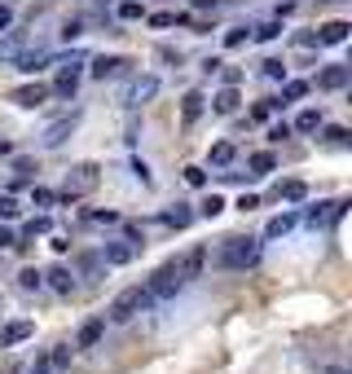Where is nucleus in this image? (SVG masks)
<instances>
[{
  "label": "nucleus",
  "mask_w": 352,
  "mask_h": 374,
  "mask_svg": "<svg viewBox=\"0 0 352 374\" xmlns=\"http://www.w3.org/2000/svg\"><path fill=\"white\" fill-rule=\"evenodd\" d=\"M48 282H53V290H62V295L75 286V278H71V269H66V265H58L53 273H48Z\"/></svg>",
  "instance_id": "obj_22"
},
{
  "label": "nucleus",
  "mask_w": 352,
  "mask_h": 374,
  "mask_svg": "<svg viewBox=\"0 0 352 374\" xmlns=\"http://www.w3.org/2000/svg\"><path fill=\"white\" fill-rule=\"evenodd\" d=\"M71 356H75V348H71V344H58L53 352H48V366H53L58 374H66V370H71Z\"/></svg>",
  "instance_id": "obj_15"
},
{
  "label": "nucleus",
  "mask_w": 352,
  "mask_h": 374,
  "mask_svg": "<svg viewBox=\"0 0 352 374\" xmlns=\"http://www.w3.org/2000/svg\"><path fill=\"white\" fill-rule=\"evenodd\" d=\"M278 199H287V203H304V199H308V185H304V181H282V185H278Z\"/></svg>",
  "instance_id": "obj_14"
},
{
  "label": "nucleus",
  "mask_w": 352,
  "mask_h": 374,
  "mask_svg": "<svg viewBox=\"0 0 352 374\" xmlns=\"http://www.w3.org/2000/svg\"><path fill=\"white\" fill-rule=\"evenodd\" d=\"M31 335H36V321H9L5 335H0V344L13 348V344H22V339H31Z\"/></svg>",
  "instance_id": "obj_8"
},
{
  "label": "nucleus",
  "mask_w": 352,
  "mask_h": 374,
  "mask_svg": "<svg viewBox=\"0 0 352 374\" xmlns=\"http://www.w3.org/2000/svg\"><path fill=\"white\" fill-rule=\"evenodd\" d=\"M159 93V79H141L137 88H132V97H137V102H145V97H155Z\"/></svg>",
  "instance_id": "obj_30"
},
{
  "label": "nucleus",
  "mask_w": 352,
  "mask_h": 374,
  "mask_svg": "<svg viewBox=\"0 0 352 374\" xmlns=\"http://www.w3.org/2000/svg\"><path fill=\"white\" fill-rule=\"evenodd\" d=\"M238 207H242V211H256V207H260V199H256V194H242Z\"/></svg>",
  "instance_id": "obj_39"
},
{
  "label": "nucleus",
  "mask_w": 352,
  "mask_h": 374,
  "mask_svg": "<svg viewBox=\"0 0 352 374\" xmlns=\"http://www.w3.org/2000/svg\"><path fill=\"white\" fill-rule=\"evenodd\" d=\"M326 374H348V370H344V366H330V370H326Z\"/></svg>",
  "instance_id": "obj_44"
},
{
  "label": "nucleus",
  "mask_w": 352,
  "mask_h": 374,
  "mask_svg": "<svg viewBox=\"0 0 352 374\" xmlns=\"http://www.w3.org/2000/svg\"><path fill=\"white\" fill-rule=\"evenodd\" d=\"M198 115H203V93H185V102H181V119L194 123Z\"/></svg>",
  "instance_id": "obj_16"
},
{
  "label": "nucleus",
  "mask_w": 352,
  "mask_h": 374,
  "mask_svg": "<svg viewBox=\"0 0 352 374\" xmlns=\"http://www.w3.org/2000/svg\"><path fill=\"white\" fill-rule=\"evenodd\" d=\"M260 260V242L256 238H225L221 247V265L225 269H251Z\"/></svg>",
  "instance_id": "obj_2"
},
{
  "label": "nucleus",
  "mask_w": 352,
  "mask_h": 374,
  "mask_svg": "<svg viewBox=\"0 0 352 374\" xmlns=\"http://www.w3.org/2000/svg\"><path fill=\"white\" fill-rule=\"evenodd\" d=\"M216 5V0H194V9H211Z\"/></svg>",
  "instance_id": "obj_43"
},
{
  "label": "nucleus",
  "mask_w": 352,
  "mask_h": 374,
  "mask_svg": "<svg viewBox=\"0 0 352 374\" xmlns=\"http://www.w3.org/2000/svg\"><path fill=\"white\" fill-rule=\"evenodd\" d=\"M18 216H22L18 199H13V194H5V199H0V220H18Z\"/></svg>",
  "instance_id": "obj_26"
},
{
  "label": "nucleus",
  "mask_w": 352,
  "mask_h": 374,
  "mask_svg": "<svg viewBox=\"0 0 352 374\" xmlns=\"http://www.w3.org/2000/svg\"><path fill=\"white\" fill-rule=\"evenodd\" d=\"M278 168V159L269 150H260V154H251V176H264V172H273Z\"/></svg>",
  "instance_id": "obj_20"
},
{
  "label": "nucleus",
  "mask_w": 352,
  "mask_h": 374,
  "mask_svg": "<svg viewBox=\"0 0 352 374\" xmlns=\"http://www.w3.org/2000/svg\"><path fill=\"white\" fill-rule=\"evenodd\" d=\"M348 31H352L348 22H326L322 31H317V44H344V40H348Z\"/></svg>",
  "instance_id": "obj_11"
},
{
  "label": "nucleus",
  "mask_w": 352,
  "mask_h": 374,
  "mask_svg": "<svg viewBox=\"0 0 352 374\" xmlns=\"http://www.w3.org/2000/svg\"><path fill=\"white\" fill-rule=\"evenodd\" d=\"M0 247H18V242H13V234H9V229H0Z\"/></svg>",
  "instance_id": "obj_42"
},
{
  "label": "nucleus",
  "mask_w": 352,
  "mask_h": 374,
  "mask_svg": "<svg viewBox=\"0 0 352 374\" xmlns=\"http://www.w3.org/2000/svg\"><path fill=\"white\" fill-rule=\"evenodd\" d=\"M97 181H102V168H97V163H75L71 172H66V185H62L66 203H71V199H84V194H93Z\"/></svg>",
  "instance_id": "obj_3"
},
{
  "label": "nucleus",
  "mask_w": 352,
  "mask_h": 374,
  "mask_svg": "<svg viewBox=\"0 0 352 374\" xmlns=\"http://www.w3.org/2000/svg\"><path fill=\"white\" fill-rule=\"evenodd\" d=\"M181 286H185V278H181V273H176V265H163V269L155 273V278L145 282V290H150V295H155V300H172Z\"/></svg>",
  "instance_id": "obj_4"
},
{
  "label": "nucleus",
  "mask_w": 352,
  "mask_h": 374,
  "mask_svg": "<svg viewBox=\"0 0 352 374\" xmlns=\"http://www.w3.org/2000/svg\"><path fill=\"white\" fill-rule=\"evenodd\" d=\"M291 229H295V216L287 211V216H273V220H269V229H264V234H269V238H282V234H291Z\"/></svg>",
  "instance_id": "obj_23"
},
{
  "label": "nucleus",
  "mask_w": 352,
  "mask_h": 374,
  "mask_svg": "<svg viewBox=\"0 0 352 374\" xmlns=\"http://www.w3.org/2000/svg\"><path fill=\"white\" fill-rule=\"evenodd\" d=\"M9 27H13V9L0 5V31H9Z\"/></svg>",
  "instance_id": "obj_38"
},
{
  "label": "nucleus",
  "mask_w": 352,
  "mask_h": 374,
  "mask_svg": "<svg viewBox=\"0 0 352 374\" xmlns=\"http://www.w3.org/2000/svg\"><path fill=\"white\" fill-rule=\"evenodd\" d=\"M53 199H58V194H53V189H44V185H36V189H31V203H36V207H48Z\"/></svg>",
  "instance_id": "obj_31"
},
{
  "label": "nucleus",
  "mask_w": 352,
  "mask_h": 374,
  "mask_svg": "<svg viewBox=\"0 0 352 374\" xmlns=\"http://www.w3.org/2000/svg\"><path fill=\"white\" fill-rule=\"evenodd\" d=\"M79 53H71V58H66L62 62V75H58V84H53V93L58 97H75V88H79Z\"/></svg>",
  "instance_id": "obj_5"
},
{
  "label": "nucleus",
  "mask_w": 352,
  "mask_h": 374,
  "mask_svg": "<svg viewBox=\"0 0 352 374\" xmlns=\"http://www.w3.org/2000/svg\"><path fill=\"white\" fill-rule=\"evenodd\" d=\"M221 211H225V199H216V194H211V199L203 203V216H221Z\"/></svg>",
  "instance_id": "obj_34"
},
{
  "label": "nucleus",
  "mask_w": 352,
  "mask_h": 374,
  "mask_svg": "<svg viewBox=\"0 0 352 374\" xmlns=\"http://www.w3.org/2000/svg\"><path fill=\"white\" fill-rule=\"evenodd\" d=\"M304 93H308V84H304V79H291V84L282 88V97H278V102H269V110H273V106H282V102H299Z\"/></svg>",
  "instance_id": "obj_19"
},
{
  "label": "nucleus",
  "mask_w": 352,
  "mask_h": 374,
  "mask_svg": "<svg viewBox=\"0 0 352 374\" xmlns=\"http://www.w3.org/2000/svg\"><path fill=\"white\" fill-rule=\"evenodd\" d=\"M119 67H124L119 58H93V79H106V75H115Z\"/></svg>",
  "instance_id": "obj_21"
},
{
  "label": "nucleus",
  "mask_w": 352,
  "mask_h": 374,
  "mask_svg": "<svg viewBox=\"0 0 352 374\" xmlns=\"http://www.w3.org/2000/svg\"><path fill=\"white\" fill-rule=\"evenodd\" d=\"M211 163H216V168H225V163H233V145H229V141H221V145H211Z\"/></svg>",
  "instance_id": "obj_28"
},
{
  "label": "nucleus",
  "mask_w": 352,
  "mask_h": 374,
  "mask_svg": "<svg viewBox=\"0 0 352 374\" xmlns=\"http://www.w3.org/2000/svg\"><path fill=\"white\" fill-rule=\"evenodd\" d=\"M163 220H167V225H172V229H185V225L194 220V211H190V207H176V211H167V216H163Z\"/></svg>",
  "instance_id": "obj_25"
},
{
  "label": "nucleus",
  "mask_w": 352,
  "mask_h": 374,
  "mask_svg": "<svg viewBox=\"0 0 352 374\" xmlns=\"http://www.w3.org/2000/svg\"><path fill=\"white\" fill-rule=\"evenodd\" d=\"M348 84V67H326L317 75V88H344Z\"/></svg>",
  "instance_id": "obj_13"
},
{
  "label": "nucleus",
  "mask_w": 352,
  "mask_h": 374,
  "mask_svg": "<svg viewBox=\"0 0 352 374\" xmlns=\"http://www.w3.org/2000/svg\"><path fill=\"white\" fill-rule=\"evenodd\" d=\"M242 40H247V27H233V31H225V44H229V48H238Z\"/></svg>",
  "instance_id": "obj_33"
},
{
  "label": "nucleus",
  "mask_w": 352,
  "mask_h": 374,
  "mask_svg": "<svg viewBox=\"0 0 352 374\" xmlns=\"http://www.w3.org/2000/svg\"><path fill=\"white\" fill-rule=\"evenodd\" d=\"M71 133H75V115H71V119H58L53 128H48V133H44V145L53 150V145H62V141L71 137Z\"/></svg>",
  "instance_id": "obj_10"
},
{
  "label": "nucleus",
  "mask_w": 352,
  "mask_h": 374,
  "mask_svg": "<svg viewBox=\"0 0 352 374\" xmlns=\"http://www.w3.org/2000/svg\"><path fill=\"white\" fill-rule=\"evenodd\" d=\"M119 18H141V5H137V0H124V5H119Z\"/></svg>",
  "instance_id": "obj_32"
},
{
  "label": "nucleus",
  "mask_w": 352,
  "mask_h": 374,
  "mask_svg": "<svg viewBox=\"0 0 352 374\" xmlns=\"http://www.w3.org/2000/svg\"><path fill=\"white\" fill-rule=\"evenodd\" d=\"M132 255H137V247H132V242H110L102 260H106V265H128Z\"/></svg>",
  "instance_id": "obj_12"
},
{
  "label": "nucleus",
  "mask_w": 352,
  "mask_h": 374,
  "mask_svg": "<svg viewBox=\"0 0 352 374\" xmlns=\"http://www.w3.org/2000/svg\"><path fill=\"white\" fill-rule=\"evenodd\" d=\"M48 97H53V88H48V84H27V88L13 93V102L27 106V110H36V106H44V102H48Z\"/></svg>",
  "instance_id": "obj_7"
},
{
  "label": "nucleus",
  "mask_w": 352,
  "mask_h": 374,
  "mask_svg": "<svg viewBox=\"0 0 352 374\" xmlns=\"http://www.w3.org/2000/svg\"><path fill=\"white\" fill-rule=\"evenodd\" d=\"M150 304H155V295H150L145 286H124L119 295L110 300V321H132L137 313H145Z\"/></svg>",
  "instance_id": "obj_1"
},
{
  "label": "nucleus",
  "mask_w": 352,
  "mask_h": 374,
  "mask_svg": "<svg viewBox=\"0 0 352 374\" xmlns=\"http://www.w3.org/2000/svg\"><path fill=\"white\" fill-rule=\"evenodd\" d=\"M48 62H53V58H48L44 48H36V53H18V71H40V67H48Z\"/></svg>",
  "instance_id": "obj_17"
},
{
  "label": "nucleus",
  "mask_w": 352,
  "mask_h": 374,
  "mask_svg": "<svg viewBox=\"0 0 352 374\" xmlns=\"http://www.w3.org/2000/svg\"><path fill=\"white\" fill-rule=\"evenodd\" d=\"M295 128L299 133H317V128H322V110H304V115L295 119Z\"/></svg>",
  "instance_id": "obj_24"
},
{
  "label": "nucleus",
  "mask_w": 352,
  "mask_h": 374,
  "mask_svg": "<svg viewBox=\"0 0 352 374\" xmlns=\"http://www.w3.org/2000/svg\"><path fill=\"white\" fill-rule=\"evenodd\" d=\"M216 110H221V115H233V110H238V88H221V93H216Z\"/></svg>",
  "instance_id": "obj_18"
},
{
  "label": "nucleus",
  "mask_w": 352,
  "mask_h": 374,
  "mask_svg": "<svg viewBox=\"0 0 352 374\" xmlns=\"http://www.w3.org/2000/svg\"><path fill=\"white\" fill-rule=\"evenodd\" d=\"M79 273L84 278H97L102 273V255H79Z\"/></svg>",
  "instance_id": "obj_29"
},
{
  "label": "nucleus",
  "mask_w": 352,
  "mask_h": 374,
  "mask_svg": "<svg viewBox=\"0 0 352 374\" xmlns=\"http://www.w3.org/2000/svg\"><path fill=\"white\" fill-rule=\"evenodd\" d=\"M102 330H106V321H102V317L84 321V326H79V339H75V348H97V339H102Z\"/></svg>",
  "instance_id": "obj_9"
},
{
  "label": "nucleus",
  "mask_w": 352,
  "mask_h": 374,
  "mask_svg": "<svg viewBox=\"0 0 352 374\" xmlns=\"http://www.w3.org/2000/svg\"><path fill=\"white\" fill-rule=\"evenodd\" d=\"M40 282H44L40 269H22V273H18V286H22V290H40Z\"/></svg>",
  "instance_id": "obj_27"
},
{
  "label": "nucleus",
  "mask_w": 352,
  "mask_h": 374,
  "mask_svg": "<svg viewBox=\"0 0 352 374\" xmlns=\"http://www.w3.org/2000/svg\"><path fill=\"white\" fill-rule=\"evenodd\" d=\"M31 374H58V370H53V366H48V356H40V361H36V366H31Z\"/></svg>",
  "instance_id": "obj_40"
},
{
  "label": "nucleus",
  "mask_w": 352,
  "mask_h": 374,
  "mask_svg": "<svg viewBox=\"0 0 352 374\" xmlns=\"http://www.w3.org/2000/svg\"><path fill=\"white\" fill-rule=\"evenodd\" d=\"M264 75H269V79H282V75H287V67H282V62H264Z\"/></svg>",
  "instance_id": "obj_36"
},
{
  "label": "nucleus",
  "mask_w": 352,
  "mask_h": 374,
  "mask_svg": "<svg viewBox=\"0 0 352 374\" xmlns=\"http://www.w3.org/2000/svg\"><path fill=\"white\" fill-rule=\"evenodd\" d=\"M172 265H176V273H181L185 282H194L198 273H203V265H207V247H190L181 260H172Z\"/></svg>",
  "instance_id": "obj_6"
},
{
  "label": "nucleus",
  "mask_w": 352,
  "mask_h": 374,
  "mask_svg": "<svg viewBox=\"0 0 352 374\" xmlns=\"http://www.w3.org/2000/svg\"><path fill=\"white\" fill-rule=\"evenodd\" d=\"M326 137H330V141H339V145H344V141H348V128H326Z\"/></svg>",
  "instance_id": "obj_41"
},
{
  "label": "nucleus",
  "mask_w": 352,
  "mask_h": 374,
  "mask_svg": "<svg viewBox=\"0 0 352 374\" xmlns=\"http://www.w3.org/2000/svg\"><path fill=\"white\" fill-rule=\"evenodd\" d=\"M185 181L190 185H207V172L203 168H185Z\"/></svg>",
  "instance_id": "obj_35"
},
{
  "label": "nucleus",
  "mask_w": 352,
  "mask_h": 374,
  "mask_svg": "<svg viewBox=\"0 0 352 374\" xmlns=\"http://www.w3.org/2000/svg\"><path fill=\"white\" fill-rule=\"evenodd\" d=\"M256 36H260V40H273V36H282V27H278V22H269V27H260Z\"/></svg>",
  "instance_id": "obj_37"
}]
</instances>
